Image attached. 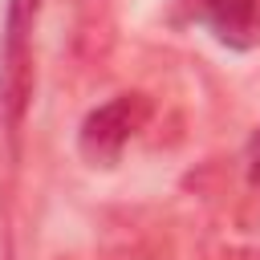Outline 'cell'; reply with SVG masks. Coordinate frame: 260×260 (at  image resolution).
<instances>
[{
    "instance_id": "6da1fadb",
    "label": "cell",
    "mask_w": 260,
    "mask_h": 260,
    "mask_svg": "<svg viewBox=\"0 0 260 260\" xmlns=\"http://www.w3.org/2000/svg\"><path fill=\"white\" fill-rule=\"evenodd\" d=\"M154 106L146 93H118L110 102H102L98 110L85 114L81 130H77V154L89 162V167H118L126 146L146 130Z\"/></svg>"
},
{
    "instance_id": "7a4b0ae2",
    "label": "cell",
    "mask_w": 260,
    "mask_h": 260,
    "mask_svg": "<svg viewBox=\"0 0 260 260\" xmlns=\"http://www.w3.org/2000/svg\"><path fill=\"white\" fill-rule=\"evenodd\" d=\"M41 0H12L8 4V37L0 57V106L8 110V122L16 126L24 118L28 93H32V24H37Z\"/></svg>"
},
{
    "instance_id": "3957f363",
    "label": "cell",
    "mask_w": 260,
    "mask_h": 260,
    "mask_svg": "<svg viewBox=\"0 0 260 260\" xmlns=\"http://www.w3.org/2000/svg\"><path fill=\"white\" fill-rule=\"evenodd\" d=\"M191 12L228 49L260 45V0H191Z\"/></svg>"
},
{
    "instance_id": "277c9868",
    "label": "cell",
    "mask_w": 260,
    "mask_h": 260,
    "mask_svg": "<svg viewBox=\"0 0 260 260\" xmlns=\"http://www.w3.org/2000/svg\"><path fill=\"white\" fill-rule=\"evenodd\" d=\"M244 162H248V187H252V191H256V199H260V130L252 134Z\"/></svg>"
},
{
    "instance_id": "5b68a950",
    "label": "cell",
    "mask_w": 260,
    "mask_h": 260,
    "mask_svg": "<svg viewBox=\"0 0 260 260\" xmlns=\"http://www.w3.org/2000/svg\"><path fill=\"white\" fill-rule=\"evenodd\" d=\"M248 260H260V256H248Z\"/></svg>"
}]
</instances>
